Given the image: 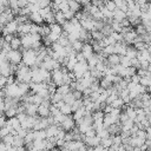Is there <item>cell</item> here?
<instances>
[{
	"mask_svg": "<svg viewBox=\"0 0 151 151\" xmlns=\"http://www.w3.org/2000/svg\"><path fill=\"white\" fill-rule=\"evenodd\" d=\"M37 63V51L34 50H24L22 52V64L28 67H34Z\"/></svg>",
	"mask_w": 151,
	"mask_h": 151,
	"instance_id": "cell-1",
	"label": "cell"
},
{
	"mask_svg": "<svg viewBox=\"0 0 151 151\" xmlns=\"http://www.w3.org/2000/svg\"><path fill=\"white\" fill-rule=\"evenodd\" d=\"M6 59L12 65H19L22 63V52H20L19 50H11L6 54Z\"/></svg>",
	"mask_w": 151,
	"mask_h": 151,
	"instance_id": "cell-2",
	"label": "cell"
},
{
	"mask_svg": "<svg viewBox=\"0 0 151 151\" xmlns=\"http://www.w3.org/2000/svg\"><path fill=\"white\" fill-rule=\"evenodd\" d=\"M40 67L47 70L48 72H52V71H54V70H57V68H60L61 65H60V63H59L58 60L53 59L52 57H47V58L42 61V64H41Z\"/></svg>",
	"mask_w": 151,
	"mask_h": 151,
	"instance_id": "cell-3",
	"label": "cell"
},
{
	"mask_svg": "<svg viewBox=\"0 0 151 151\" xmlns=\"http://www.w3.org/2000/svg\"><path fill=\"white\" fill-rule=\"evenodd\" d=\"M63 79H64V71H63V67L57 68V70H54V71L51 72V80H52V83H53L57 87L64 85Z\"/></svg>",
	"mask_w": 151,
	"mask_h": 151,
	"instance_id": "cell-4",
	"label": "cell"
},
{
	"mask_svg": "<svg viewBox=\"0 0 151 151\" xmlns=\"http://www.w3.org/2000/svg\"><path fill=\"white\" fill-rule=\"evenodd\" d=\"M59 126H60L64 131H66V132L72 131V130L74 129V126H76V120L73 119V117H72L71 114H70V116H65Z\"/></svg>",
	"mask_w": 151,
	"mask_h": 151,
	"instance_id": "cell-5",
	"label": "cell"
},
{
	"mask_svg": "<svg viewBox=\"0 0 151 151\" xmlns=\"http://www.w3.org/2000/svg\"><path fill=\"white\" fill-rule=\"evenodd\" d=\"M50 107H51V100H44L42 104H40L38 106V116L39 117H50L51 112H50Z\"/></svg>",
	"mask_w": 151,
	"mask_h": 151,
	"instance_id": "cell-6",
	"label": "cell"
},
{
	"mask_svg": "<svg viewBox=\"0 0 151 151\" xmlns=\"http://www.w3.org/2000/svg\"><path fill=\"white\" fill-rule=\"evenodd\" d=\"M18 28H19L18 22H17L15 20H12V21H9L7 25L4 26L2 33H4V35H7V34H14V35H15V34L18 33Z\"/></svg>",
	"mask_w": 151,
	"mask_h": 151,
	"instance_id": "cell-7",
	"label": "cell"
},
{
	"mask_svg": "<svg viewBox=\"0 0 151 151\" xmlns=\"http://www.w3.org/2000/svg\"><path fill=\"white\" fill-rule=\"evenodd\" d=\"M84 142H85V145H86V146H88V147L93 149V147H96V146H98V145L100 144V138H99L98 136H93V137H85Z\"/></svg>",
	"mask_w": 151,
	"mask_h": 151,
	"instance_id": "cell-8",
	"label": "cell"
},
{
	"mask_svg": "<svg viewBox=\"0 0 151 151\" xmlns=\"http://www.w3.org/2000/svg\"><path fill=\"white\" fill-rule=\"evenodd\" d=\"M24 107H25V113L27 116L37 117V114H38V105H35V104H24Z\"/></svg>",
	"mask_w": 151,
	"mask_h": 151,
	"instance_id": "cell-9",
	"label": "cell"
},
{
	"mask_svg": "<svg viewBox=\"0 0 151 151\" xmlns=\"http://www.w3.org/2000/svg\"><path fill=\"white\" fill-rule=\"evenodd\" d=\"M106 63H107V66L109 67H114L117 65L120 64V55L118 54H111L106 58Z\"/></svg>",
	"mask_w": 151,
	"mask_h": 151,
	"instance_id": "cell-10",
	"label": "cell"
},
{
	"mask_svg": "<svg viewBox=\"0 0 151 151\" xmlns=\"http://www.w3.org/2000/svg\"><path fill=\"white\" fill-rule=\"evenodd\" d=\"M28 20L32 22V24H35V25H41L44 22V19L40 15L39 12H33L28 15Z\"/></svg>",
	"mask_w": 151,
	"mask_h": 151,
	"instance_id": "cell-11",
	"label": "cell"
},
{
	"mask_svg": "<svg viewBox=\"0 0 151 151\" xmlns=\"http://www.w3.org/2000/svg\"><path fill=\"white\" fill-rule=\"evenodd\" d=\"M59 130H60V126H59V125H50V126L45 130L47 138H54V137H57Z\"/></svg>",
	"mask_w": 151,
	"mask_h": 151,
	"instance_id": "cell-12",
	"label": "cell"
},
{
	"mask_svg": "<svg viewBox=\"0 0 151 151\" xmlns=\"http://www.w3.org/2000/svg\"><path fill=\"white\" fill-rule=\"evenodd\" d=\"M93 53H94L93 46H92L90 42H88V44H84V46H83V48H81V54L85 57V59L87 60V58H90Z\"/></svg>",
	"mask_w": 151,
	"mask_h": 151,
	"instance_id": "cell-13",
	"label": "cell"
},
{
	"mask_svg": "<svg viewBox=\"0 0 151 151\" xmlns=\"http://www.w3.org/2000/svg\"><path fill=\"white\" fill-rule=\"evenodd\" d=\"M127 18L126 15V12L122 11V9H116L113 12V20L114 21H118V22H122L123 20H125Z\"/></svg>",
	"mask_w": 151,
	"mask_h": 151,
	"instance_id": "cell-14",
	"label": "cell"
},
{
	"mask_svg": "<svg viewBox=\"0 0 151 151\" xmlns=\"http://www.w3.org/2000/svg\"><path fill=\"white\" fill-rule=\"evenodd\" d=\"M137 59L142 63V61H149L151 59V54L150 52L146 50H143V51H138V54H137Z\"/></svg>",
	"mask_w": 151,
	"mask_h": 151,
	"instance_id": "cell-15",
	"label": "cell"
},
{
	"mask_svg": "<svg viewBox=\"0 0 151 151\" xmlns=\"http://www.w3.org/2000/svg\"><path fill=\"white\" fill-rule=\"evenodd\" d=\"M137 54H138V51H137V48H136L133 45H129V46L126 47L125 55H126L127 58H130V59H134V58H137Z\"/></svg>",
	"mask_w": 151,
	"mask_h": 151,
	"instance_id": "cell-16",
	"label": "cell"
},
{
	"mask_svg": "<svg viewBox=\"0 0 151 151\" xmlns=\"http://www.w3.org/2000/svg\"><path fill=\"white\" fill-rule=\"evenodd\" d=\"M67 4H68V7H70V9L72 11V12H74V13H78L79 11H81V5L79 4V2H77L76 0H67Z\"/></svg>",
	"mask_w": 151,
	"mask_h": 151,
	"instance_id": "cell-17",
	"label": "cell"
},
{
	"mask_svg": "<svg viewBox=\"0 0 151 151\" xmlns=\"http://www.w3.org/2000/svg\"><path fill=\"white\" fill-rule=\"evenodd\" d=\"M54 19H55V22L59 24V25H61V26L67 21L66 18H65V15H64V13H63L61 11L54 12Z\"/></svg>",
	"mask_w": 151,
	"mask_h": 151,
	"instance_id": "cell-18",
	"label": "cell"
},
{
	"mask_svg": "<svg viewBox=\"0 0 151 151\" xmlns=\"http://www.w3.org/2000/svg\"><path fill=\"white\" fill-rule=\"evenodd\" d=\"M9 45H11V48L12 50H19L20 47H22V45H21V38L18 37V35H14V38L12 39V41L9 42Z\"/></svg>",
	"mask_w": 151,
	"mask_h": 151,
	"instance_id": "cell-19",
	"label": "cell"
},
{
	"mask_svg": "<svg viewBox=\"0 0 151 151\" xmlns=\"http://www.w3.org/2000/svg\"><path fill=\"white\" fill-rule=\"evenodd\" d=\"M57 92L60 93L63 96V98H64L66 94H68L70 92H72V88H71L70 85H61V86H58L57 87Z\"/></svg>",
	"mask_w": 151,
	"mask_h": 151,
	"instance_id": "cell-20",
	"label": "cell"
},
{
	"mask_svg": "<svg viewBox=\"0 0 151 151\" xmlns=\"http://www.w3.org/2000/svg\"><path fill=\"white\" fill-rule=\"evenodd\" d=\"M116 6H117V9H122L124 12H127V4H126V0H113Z\"/></svg>",
	"mask_w": 151,
	"mask_h": 151,
	"instance_id": "cell-21",
	"label": "cell"
},
{
	"mask_svg": "<svg viewBox=\"0 0 151 151\" xmlns=\"http://www.w3.org/2000/svg\"><path fill=\"white\" fill-rule=\"evenodd\" d=\"M124 105H125V103H124L123 99L119 98V97L111 104V106H112L113 109H117V110H122V109H124Z\"/></svg>",
	"mask_w": 151,
	"mask_h": 151,
	"instance_id": "cell-22",
	"label": "cell"
},
{
	"mask_svg": "<svg viewBox=\"0 0 151 151\" xmlns=\"http://www.w3.org/2000/svg\"><path fill=\"white\" fill-rule=\"evenodd\" d=\"M91 35H92V40L93 41H101L105 38L104 34L100 31H93V32H91Z\"/></svg>",
	"mask_w": 151,
	"mask_h": 151,
	"instance_id": "cell-23",
	"label": "cell"
},
{
	"mask_svg": "<svg viewBox=\"0 0 151 151\" xmlns=\"http://www.w3.org/2000/svg\"><path fill=\"white\" fill-rule=\"evenodd\" d=\"M71 46H72V50H73L76 53H79V52H81V48H83V46H84V42H81L80 40H77V41L72 42Z\"/></svg>",
	"mask_w": 151,
	"mask_h": 151,
	"instance_id": "cell-24",
	"label": "cell"
},
{
	"mask_svg": "<svg viewBox=\"0 0 151 151\" xmlns=\"http://www.w3.org/2000/svg\"><path fill=\"white\" fill-rule=\"evenodd\" d=\"M50 100H51V104H53V105H54V104H57V103H59V101H61V100H63V96L55 91V92L51 96Z\"/></svg>",
	"mask_w": 151,
	"mask_h": 151,
	"instance_id": "cell-25",
	"label": "cell"
},
{
	"mask_svg": "<svg viewBox=\"0 0 151 151\" xmlns=\"http://www.w3.org/2000/svg\"><path fill=\"white\" fill-rule=\"evenodd\" d=\"M18 114V107H11V109H7L5 111V116L7 118H13V117H17Z\"/></svg>",
	"mask_w": 151,
	"mask_h": 151,
	"instance_id": "cell-26",
	"label": "cell"
},
{
	"mask_svg": "<svg viewBox=\"0 0 151 151\" xmlns=\"http://www.w3.org/2000/svg\"><path fill=\"white\" fill-rule=\"evenodd\" d=\"M13 142H14V136L12 133H9L2 138V143L6 144L7 146H13Z\"/></svg>",
	"mask_w": 151,
	"mask_h": 151,
	"instance_id": "cell-27",
	"label": "cell"
},
{
	"mask_svg": "<svg viewBox=\"0 0 151 151\" xmlns=\"http://www.w3.org/2000/svg\"><path fill=\"white\" fill-rule=\"evenodd\" d=\"M104 7L107 8L109 11H111V12H114V11L117 9V6H116V4H114L113 0H105Z\"/></svg>",
	"mask_w": 151,
	"mask_h": 151,
	"instance_id": "cell-28",
	"label": "cell"
},
{
	"mask_svg": "<svg viewBox=\"0 0 151 151\" xmlns=\"http://www.w3.org/2000/svg\"><path fill=\"white\" fill-rule=\"evenodd\" d=\"M24 144H25V139L22 138V137H20V136H18V134H15L14 136V142H13V146H24Z\"/></svg>",
	"mask_w": 151,
	"mask_h": 151,
	"instance_id": "cell-29",
	"label": "cell"
},
{
	"mask_svg": "<svg viewBox=\"0 0 151 151\" xmlns=\"http://www.w3.org/2000/svg\"><path fill=\"white\" fill-rule=\"evenodd\" d=\"M134 31H136V33H137V35H138V37H142V35H144V34H146V33H147V32H146V29H145V27H144V25H142V24L137 25V26H136V28H134Z\"/></svg>",
	"mask_w": 151,
	"mask_h": 151,
	"instance_id": "cell-30",
	"label": "cell"
},
{
	"mask_svg": "<svg viewBox=\"0 0 151 151\" xmlns=\"http://www.w3.org/2000/svg\"><path fill=\"white\" fill-rule=\"evenodd\" d=\"M35 4H37V5L39 6V8L41 9V8H45V7H50L51 4H52V0H37Z\"/></svg>",
	"mask_w": 151,
	"mask_h": 151,
	"instance_id": "cell-31",
	"label": "cell"
},
{
	"mask_svg": "<svg viewBox=\"0 0 151 151\" xmlns=\"http://www.w3.org/2000/svg\"><path fill=\"white\" fill-rule=\"evenodd\" d=\"M120 65L124 67H130L131 66V59L127 58L126 55H120Z\"/></svg>",
	"mask_w": 151,
	"mask_h": 151,
	"instance_id": "cell-32",
	"label": "cell"
},
{
	"mask_svg": "<svg viewBox=\"0 0 151 151\" xmlns=\"http://www.w3.org/2000/svg\"><path fill=\"white\" fill-rule=\"evenodd\" d=\"M63 100H64L66 104H70V105H71V104H72L74 100H77V99L74 98V94H73V91H72V92H70L68 94H66V96L63 98Z\"/></svg>",
	"mask_w": 151,
	"mask_h": 151,
	"instance_id": "cell-33",
	"label": "cell"
},
{
	"mask_svg": "<svg viewBox=\"0 0 151 151\" xmlns=\"http://www.w3.org/2000/svg\"><path fill=\"white\" fill-rule=\"evenodd\" d=\"M100 144H101L104 147H106V149L111 147V146H112V137L110 136V137H107V138L101 139V140H100Z\"/></svg>",
	"mask_w": 151,
	"mask_h": 151,
	"instance_id": "cell-34",
	"label": "cell"
},
{
	"mask_svg": "<svg viewBox=\"0 0 151 151\" xmlns=\"http://www.w3.org/2000/svg\"><path fill=\"white\" fill-rule=\"evenodd\" d=\"M92 151H109V149H106V147H104L101 144H99L98 146L93 147V149H92Z\"/></svg>",
	"mask_w": 151,
	"mask_h": 151,
	"instance_id": "cell-35",
	"label": "cell"
},
{
	"mask_svg": "<svg viewBox=\"0 0 151 151\" xmlns=\"http://www.w3.org/2000/svg\"><path fill=\"white\" fill-rule=\"evenodd\" d=\"M5 117H6V116H1V117H0V129L6 125V122H7V120H6Z\"/></svg>",
	"mask_w": 151,
	"mask_h": 151,
	"instance_id": "cell-36",
	"label": "cell"
},
{
	"mask_svg": "<svg viewBox=\"0 0 151 151\" xmlns=\"http://www.w3.org/2000/svg\"><path fill=\"white\" fill-rule=\"evenodd\" d=\"M60 151H68V150H67L66 147H61V150H60Z\"/></svg>",
	"mask_w": 151,
	"mask_h": 151,
	"instance_id": "cell-37",
	"label": "cell"
},
{
	"mask_svg": "<svg viewBox=\"0 0 151 151\" xmlns=\"http://www.w3.org/2000/svg\"><path fill=\"white\" fill-rule=\"evenodd\" d=\"M2 28H4V27H1V26H0V34L2 33Z\"/></svg>",
	"mask_w": 151,
	"mask_h": 151,
	"instance_id": "cell-38",
	"label": "cell"
},
{
	"mask_svg": "<svg viewBox=\"0 0 151 151\" xmlns=\"http://www.w3.org/2000/svg\"><path fill=\"white\" fill-rule=\"evenodd\" d=\"M1 143H2V139H1V138H0V145H1Z\"/></svg>",
	"mask_w": 151,
	"mask_h": 151,
	"instance_id": "cell-39",
	"label": "cell"
}]
</instances>
